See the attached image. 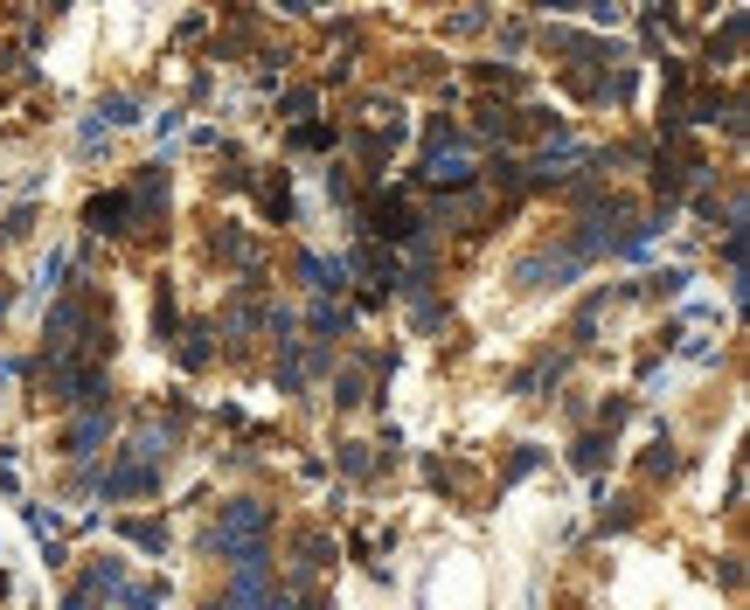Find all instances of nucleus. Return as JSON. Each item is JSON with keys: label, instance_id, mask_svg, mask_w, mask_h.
<instances>
[{"label": "nucleus", "instance_id": "obj_16", "mask_svg": "<svg viewBox=\"0 0 750 610\" xmlns=\"http://www.w3.org/2000/svg\"><path fill=\"white\" fill-rule=\"evenodd\" d=\"M209 257H222V264H251L257 243L243 236V229H222V236H209Z\"/></svg>", "mask_w": 750, "mask_h": 610}, {"label": "nucleus", "instance_id": "obj_3", "mask_svg": "<svg viewBox=\"0 0 750 610\" xmlns=\"http://www.w3.org/2000/svg\"><path fill=\"white\" fill-rule=\"evenodd\" d=\"M84 229H90V236H133V229H140L133 195H125V187H111V195H90V202H84Z\"/></svg>", "mask_w": 750, "mask_h": 610}, {"label": "nucleus", "instance_id": "obj_1", "mask_svg": "<svg viewBox=\"0 0 750 610\" xmlns=\"http://www.w3.org/2000/svg\"><path fill=\"white\" fill-rule=\"evenodd\" d=\"M209 548L230 569L243 562H271V507L265 500H230L216 513V527H209Z\"/></svg>", "mask_w": 750, "mask_h": 610}, {"label": "nucleus", "instance_id": "obj_19", "mask_svg": "<svg viewBox=\"0 0 750 610\" xmlns=\"http://www.w3.org/2000/svg\"><path fill=\"white\" fill-rule=\"evenodd\" d=\"M674 472H681V451L667 444V430L653 437V451H646V479H674Z\"/></svg>", "mask_w": 750, "mask_h": 610}, {"label": "nucleus", "instance_id": "obj_15", "mask_svg": "<svg viewBox=\"0 0 750 610\" xmlns=\"http://www.w3.org/2000/svg\"><path fill=\"white\" fill-rule=\"evenodd\" d=\"M605 457H612V437H605V430H584V437L570 444V465H577V472H597Z\"/></svg>", "mask_w": 750, "mask_h": 610}, {"label": "nucleus", "instance_id": "obj_2", "mask_svg": "<svg viewBox=\"0 0 750 610\" xmlns=\"http://www.w3.org/2000/svg\"><path fill=\"white\" fill-rule=\"evenodd\" d=\"M424 181L438 187V202L445 195H465V187L480 181V146H431L424 152Z\"/></svg>", "mask_w": 750, "mask_h": 610}, {"label": "nucleus", "instance_id": "obj_26", "mask_svg": "<svg viewBox=\"0 0 750 610\" xmlns=\"http://www.w3.org/2000/svg\"><path fill=\"white\" fill-rule=\"evenodd\" d=\"M529 472H535V444H521V451H515V465H508V479H529Z\"/></svg>", "mask_w": 750, "mask_h": 610}, {"label": "nucleus", "instance_id": "obj_7", "mask_svg": "<svg viewBox=\"0 0 750 610\" xmlns=\"http://www.w3.org/2000/svg\"><path fill=\"white\" fill-rule=\"evenodd\" d=\"M167 457H174V424H140V430H133V444H125V465L160 472Z\"/></svg>", "mask_w": 750, "mask_h": 610}, {"label": "nucleus", "instance_id": "obj_13", "mask_svg": "<svg viewBox=\"0 0 750 610\" xmlns=\"http://www.w3.org/2000/svg\"><path fill=\"white\" fill-rule=\"evenodd\" d=\"M209 354H216V327L195 319V327L181 333V368H209Z\"/></svg>", "mask_w": 750, "mask_h": 610}, {"label": "nucleus", "instance_id": "obj_4", "mask_svg": "<svg viewBox=\"0 0 750 610\" xmlns=\"http://www.w3.org/2000/svg\"><path fill=\"white\" fill-rule=\"evenodd\" d=\"M119 589H125V562H119V556H105V562H90V569H84V583L70 589V603H63V610H90L98 597H119Z\"/></svg>", "mask_w": 750, "mask_h": 610}, {"label": "nucleus", "instance_id": "obj_22", "mask_svg": "<svg viewBox=\"0 0 750 610\" xmlns=\"http://www.w3.org/2000/svg\"><path fill=\"white\" fill-rule=\"evenodd\" d=\"M77 146H84V152H105V146H111V132H105L98 119H84V125H77Z\"/></svg>", "mask_w": 750, "mask_h": 610}, {"label": "nucleus", "instance_id": "obj_14", "mask_svg": "<svg viewBox=\"0 0 750 610\" xmlns=\"http://www.w3.org/2000/svg\"><path fill=\"white\" fill-rule=\"evenodd\" d=\"M63 278H70V251L56 243V251L43 257V271H35V292H43V298H63Z\"/></svg>", "mask_w": 750, "mask_h": 610}, {"label": "nucleus", "instance_id": "obj_27", "mask_svg": "<svg viewBox=\"0 0 750 610\" xmlns=\"http://www.w3.org/2000/svg\"><path fill=\"white\" fill-rule=\"evenodd\" d=\"M8 305H14V292H8V284H0V319H8Z\"/></svg>", "mask_w": 750, "mask_h": 610}, {"label": "nucleus", "instance_id": "obj_20", "mask_svg": "<svg viewBox=\"0 0 750 610\" xmlns=\"http://www.w3.org/2000/svg\"><path fill=\"white\" fill-rule=\"evenodd\" d=\"M334 139H341V132H334V125H292V146H334Z\"/></svg>", "mask_w": 750, "mask_h": 610}, {"label": "nucleus", "instance_id": "obj_10", "mask_svg": "<svg viewBox=\"0 0 750 610\" xmlns=\"http://www.w3.org/2000/svg\"><path fill=\"white\" fill-rule=\"evenodd\" d=\"M306 327H313V340H320V347H327V340H341L348 327H354V313H348V305H313V313H306Z\"/></svg>", "mask_w": 750, "mask_h": 610}, {"label": "nucleus", "instance_id": "obj_24", "mask_svg": "<svg viewBox=\"0 0 750 610\" xmlns=\"http://www.w3.org/2000/svg\"><path fill=\"white\" fill-rule=\"evenodd\" d=\"M28 527H35V534H43V541H49V534L63 527V513H56V507H28Z\"/></svg>", "mask_w": 750, "mask_h": 610}, {"label": "nucleus", "instance_id": "obj_23", "mask_svg": "<svg viewBox=\"0 0 750 610\" xmlns=\"http://www.w3.org/2000/svg\"><path fill=\"white\" fill-rule=\"evenodd\" d=\"M154 333H160V340L174 333V292H160V298H154Z\"/></svg>", "mask_w": 750, "mask_h": 610}, {"label": "nucleus", "instance_id": "obj_11", "mask_svg": "<svg viewBox=\"0 0 750 610\" xmlns=\"http://www.w3.org/2000/svg\"><path fill=\"white\" fill-rule=\"evenodd\" d=\"M257 208H265L271 222H292V181L286 174H265V181H257Z\"/></svg>", "mask_w": 750, "mask_h": 610}, {"label": "nucleus", "instance_id": "obj_9", "mask_svg": "<svg viewBox=\"0 0 750 610\" xmlns=\"http://www.w3.org/2000/svg\"><path fill=\"white\" fill-rule=\"evenodd\" d=\"M105 437H111V410H84L77 424H70V437H63V444H70V457H84V465H90Z\"/></svg>", "mask_w": 750, "mask_h": 610}, {"label": "nucleus", "instance_id": "obj_21", "mask_svg": "<svg viewBox=\"0 0 750 610\" xmlns=\"http://www.w3.org/2000/svg\"><path fill=\"white\" fill-rule=\"evenodd\" d=\"M368 465H375L368 444H341V472H348V479H368Z\"/></svg>", "mask_w": 750, "mask_h": 610}, {"label": "nucleus", "instance_id": "obj_17", "mask_svg": "<svg viewBox=\"0 0 750 610\" xmlns=\"http://www.w3.org/2000/svg\"><path fill=\"white\" fill-rule=\"evenodd\" d=\"M334 403H341V410L368 403V368H341V375H334Z\"/></svg>", "mask_w": 750, "mask_h": 610}, {"label": "nucleus", "instance_id": "obj_12", "mask_svg": "<svg viewBox=\"0 0 750 610\" xmlns=\"http://www.w3.org/2000/svg\"><path fill=\"white\" fill-rule=\"evenodd\" d=\"M105 132H119V125H140V98H125V90H111V98H98V111H90Z\"/></svg>", "mask_w": 750, "mask_h": 610}, {"label": "nucleus", "instance_id": "obj_25", "mask_svg": "<svg viewBox=\"0 0 750 610\" xmlns=\"http://www.w3.org/2000/svg\"><path fill=\"white\" fill-rule=\"evenodd\" d=\"M445 28H452V35H480V28H486V14H480V8H465V14H452Z\"/></svg>", "mask_w": 750, "mask_h": 610}, {"label": "nucleus", "instance_id": "obj_6", "mask_svg": "<svg viewBox=\"0 0 750 610\" xmlns=\"http://www.w3.org/2000/svg\"><path fill=\"white\" fill-rule=\"evenodd\" d=\"M299 284H306L313 298H327V305H334V298L348 292V264H341V257H320V251H306V257H299Z\"/></svg>", "mask_w": 750, "mask_h": 610}, {"label": "nucleus", "instance_id": "obj_18", "mask_svg": "<svg viewBox=\"0 0 750 610\" xmlns=\"http://www.w3.org/2000/svg\"><path fill=\"white\" fill-rule=\"evenodd\" d=\"M119 534H125V541H140L146 556H160V548H167V521H119Z\"/></svg>", "mask_w": 750, "mask_h": 610}, {"label": "nucleus", "instance_id": "obj_8", "mask_svg": "<svg viewBox=\"0 0 750 610\" xmlns=\"http://www.w3.org/2000/svg\"><path fill=\"white\" fill-rule=\"evenodd\" d=\"M98 486H105V500H146V492H160V472H146V465H111Z\"/></svg>", "mask_w": 750, "mask_h": 610}, {"label": "nucleus", "instance_id": "obj_5", "mask_svg": "<svg viewBox=\"0 0 750 610\" xmlns=\"http://www.w3.org/2000/svg\"><path fill=\"white\" fill-rule=\"evenodd\" d=\"M418 229H424V216H418L403 195H383V202H375V236H383V251H389V243H418Z\"/></svg>", "mask_w": 750, "mask_h": 610}]
</instances>
